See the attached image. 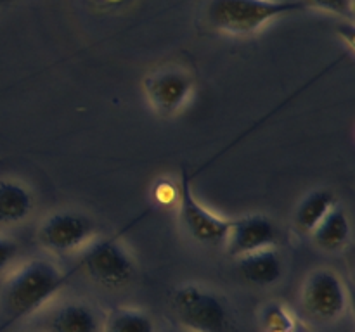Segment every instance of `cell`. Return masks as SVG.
Wrapping results in <instances>:
<instances>
[{"mask_svg": "<svg viewBox=\"0 0 355 332\" xmlns=\"http://www.w3.org/2000/svg\"><path fill=\"white\" fill-rule=\"evenodd\" d=\"M76 268L62 272L47 259L24 263L6 284L3 289V320L0 332H6L23 318L31 317L75 275Z\"/></svg>", "mask_w": 355, "mask_h": 332, "instance_id": "6da1fadb", "label": "cell"}, {"mask_svg": "<svg viewBox=\"0 0 355 332\" xmlns=\"http://www.w3.org/2000/svg\"><path fill=\"white\" fill-rule=\"evenodd\" d=\"M304 10L307 7L302 0H208L205 16L217 31L246 37L277 17Z\"/></svg>", "mask_w": 355, "mask_h": 332, "instance_id": "7a4b0ae2", "label": "cell"}, {"mask_svg": "<svg viewBox=\"0 0 355 332\" xmlns=\"http://www.w3.org/2000/svg\"><path fill=\"white\" fill-rule=\"evenodd\" d=\"M170 306L184 331L232 332L234 329V318L227 301L200 284H184L177 287Z\"/></svg>", "mask_w": 355, "mask_h": 332, "instance_id": "3957f363", "label": "cell"}, {"mask_svg": "<svg viewBox=\"0 0 355 332\" xmlns=\"http://www.w3.org/2000/svg\"><path fill=\"white\" fill-rule=\"evenodd\" d=\"M76 270H83L94 282L110 289L123 287L134 279L135 259L118 237L94 241L80 255Z\"/></svg>", "mask_w": 355, "mask_h": 332, "instance_id": "277c9868", "label": "cell"}, {"mask_svg": "<svg viewBox=\"0 0 355 332\" xmlns=\"http://www.w3.org/2000/svg\"><path fill=\"white\" fill-rule=\"evenodd\" d=\"M302 304L315 322H338L349 308V293L342 277L331 268L314 270L302 289Z\"/></svg>", "mask_w": 355, "mask_h": 332, "instance_id": "5b68a950", "label": "cell"}, {"mask_svg": "<svg viewBox=\"0 0 355 332\" xmlns=\"http://www.w3.org/2000/svg\"><path fill=\"white\" fill-rule=\"evenodd\" d=\"M179 218L184 228L194 241L208 246L225 244L231 220L211 213L194 197L193 187H191V176L186 168H182L179 183Z\"/></svg>", "mask_w": 355, "mask_h": 332, "instance_id": "8992f818", "label": "cell"}, {"mask_svg": "<svg viewBox=\"0 0 355 332\" xmlns=\"http://www.w3.org/2000/svg\"><path fill=\"white\" fill-rule=\"evenodd\" d=\"M96 234V221L80 211H58L38 227V241L52 252H71L83 248Z\"/></svg>", "mask_w": 355, "mask_h": 332, "instance_id": "52a82bcc", "label": "cell"}, {"mask_svg": "<svg viewBox=\"0 0 355 332\" xmlns=\"http://www.w3.org/2000/svg\"><path fill=\"white\" fill-rule=\"evenodd\" d=\"M194 92V78L182 68H162L144 80V93L153 109L162 116L179 113Z\"/></svg>", "mask_w": 355, "mask_h": 332, "instance_id": "ba28073f", "label": "cell"}, {"mask_svg": "<svg viewBox=\"0 0 355 332\" xmlns=\"http://www.w3.org/2000/svg\"><path fill=\"white\" fill-rule=\"evenodd\" d=\"M279 237L277 225L272 218L266 214H245L236 220H231L225 248L234 258L260 251V249L274 248Z\"/></svg>", "mask_w": 355, "mask_h": 332, "instance_id": "9c48e42d", "label": "cell"}, {"mask_svg": "<svg viewBox=\"0 0 355 332\" xmlns=\"http://www.w3.org/2000/svg\"><path fill=\"white\" fill-rule=\"evenodd\" d=\"M103 320L85 301H64L52 308L44 320V332H101Z\"/></svg>", "mask_w": 355, "mask_h": 332, "instance_id": "30bf717a", "label": "cell"}, {"mask_svg": "<svg viewBox=\"0 0 355 332\" xmlns=\"http://www.w3.org/2000/svg\"><path fill=\"white\" fill-rule=\"evenodd\" d=\"M283 258L274 248L260 249L238 258V272L246 282L255 286H272L283 277Z\"/></svg>", "mask_w": 355, "mask_h": 332, "instance_id": "8fae6325", "label": "cell"}, {"mask_svg": "<svg viewBox=\"0 0 355 332\" xmlns=\"http://www.w3.org/2000/svg\"><path fill=\"white\" fill-rule=\"evenodd\" d=\"M312 239L319 249L326 252H338L349 246L352 227L345 208L336 204L324 216V220L312 230Z\"/></svg>", "mask_w": 355, "mask_h": 332, "instance_id": "7c38bea8", "label": "cell"}, {"mask_svg": "<svg viewBox=\"0 0 355 332\" xmlns=\"http://www.w3.org/2000/svg\"><path fill=\"white\" fill-rule=\"evenodd\" d=\"M336 204V194L331 189H314L305 194L295 210L293 221L297 230L302 234H312Z\"/></svg>", "mask_w": 355, "mask_h": 332, "instance_id": "4fadbf2b", "label": "cell"}, {"mask_svg": "<svg viewBox=\"0 0 355 332\" xmlns=\"http://www.w3.org/2000/svg\"><path fill=\"white\" fill-rule=\"evenodd\" d=\"M33 196L14 180H0V225H16L30 216Z\"/></svg>", "mask_w": 355, "mask_h": 332, "instance_id": "5bb4252c", "label": "cell"}, {"mask_svg": "<svg viewBox=\"0 0 355 332\" xmlns=\"http://www.w3.org/2000/svg\"><path fill=\"white\" fill-rule=\"evenodd\" d=\"M103 332H156L151 315L139 308H116L107 315Z\"/></svg>", "mask_w": 355, "mask_h": 332, "instance_id": "9a60e30c", "label": "cell"}, {"mask_svg": "<svg viewBox=\"0 0 355 332\" xmlns=\"http://www.w3.org/2000/svg\"><path fill=\"white\" fill-rule=\"evenodd\" d=\"M297 325L293 311L283 303H269L262 313V327L266 332H291Z\"/></svg>", "mask_w": 355, "mask_h": 332, "instance_id": "2e32d148", "label": "cell"}, {"mask_svg": "<svg viewBox=\"0 0 355 332\" xmlns=\"http://www.w3.org/2000/svg\"><path fill=\"white\" fill-rule=\"evenodd\" d=\"M302 2L307 9L322 10L350 21L354 17V0H302Z\"/></svg>", "mask_w": 355, "mask_h": 332, "instance_id": "e0dca14e", "label": "cell"}, {"mask_svg": "<svg viewBox=\"0 0 355 332\" xmlns=\"http://www.w3.org/2000/svg\"><path fill=\"white\" fill-rule=\"evenodd\" d=\"M17 251H19V248L12 239L0 235V272L6 270L16 259Z\"/></svg>", "mask_w": 355, "mask_h": 332, "instance_id": "ac0fdd59", "label": "cell"}, {"mask_svg": "<svg viewBox=\"0 0 355 332\" xmlns=\"http://www.w3.org/2000/svg\"><path fill=\"white\" fill-rule=\"evenodd\" d=\"M291 332H307V331H305L304 327H300V325H297V327H295Z\"/></svg>", "mask_w": 355, "mask_h": 332, "instance_id": "d6986e66", "label": "cell"}, {"mask_svg": "<svg viewBox=\"0 0 355 332\" xmlns=\"http://www.w3.org/2000/svg\"><path fill=\"white\" fill-rule=\"evenodd\" d=\"M3 2H6V6H7V3H12V2H16V0H3Z\"/></svg>", "mask_w": 355, "mask_h": 332, "instance_id": "ffe728a7", "label": "cell"}, {"mask_svg": "<svg viewBox=\"0 0 355 332\" xmlns=\"http://www.w3.org/2000/svg\"><path fill=\"white\" fill-rule=\"evenodd\" d=\"M0 6H6V2H3V0H0Z\"/></svg>", "mask_w": 355, "mask_h": 332, "instance_id": "44dd1931", "label": "cell"}, {"mask_svg": "<svg viewBox=\"0 0 355 332\" xmlns=\"http://www.w3.org/2000/svg\"><path fill=\"white\" fill-rule=\"evenodd\" d=\"M180 332H189V331H180Z\"/></svg>", "mask_w": 355, "mask_h": 332, "instance_id": "7402d4cb", "label": "cell"}]
</instances>
